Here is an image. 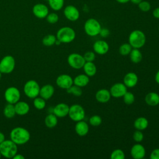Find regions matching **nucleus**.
Instances as JSON below:
<instances>
[{
  "mask_svg": "<svg viewBox=\"0 0 159 159\" xmlns=\"http://www.w3.org/2000/svg\"><path fill=\"white\" fill-rule=\"evenodd\" d=\"M32 13L39 19L46 18L47 16L49 13L48 7L44 4L37 3L33 6Z\"/></svg>",
  "mask_w": 159,
  "mask_h": 159,
  "instance_id": "obj_14",
  "label": "nucleus"
},
{
  "mask_svg": "<svg viewBox=\"0 0 159 159\" xmlns=\"http://www.w3.org/2000/svg\"><path fill=\"white\" fill-rule=\"evenodd\" d=\"M84 74L89 77L94 76L97 72V68L93 61H86L83 66Z\"/></svg>",
  "mask_w": 159,
  "mask_h": 159,
  "instance_id": "obj_25",
  "label": "nucleus"
},
{
  "mask_svg": "<svg viewBox=\"0 0 159 159\" xmlns=\"http://www.w3.org/2000/svg\"><path fill=\"white\" fill-rule=\"evenodd\" d=\"M1 157V152H0V158Z\"/></svg>",
  "mask_w": 159,
  "mask_h": 159,
  "instance_id": "obj_51",
  "label": "nucleus"
},
{
  "mask_svg": "<svg viewBox=\"0 0 159 159\" xmlns=\"http://www.w3.org/2000/svg\"><path fill=\"white\" fill-rule=\"evenodd\" d=\"M68 65L74 69H81L83 68L86 61L83 55L78 53H72L67 58Z\"/></svg>",
  "mask_w": 159,
  "mask_h": 159,
  "instance_id": "obj_9",
  "label": "nucleus"
},
{
  "mask_svg": "<svg viewBox=\"0 0 159 159\" xmlns=\"http://www.w3.org/2000/svg\"><path fill=\"white\" fill-rule=\"evenodd\" d=\"M158 63H159V60H158Z\"/></svg>",
  "mask_w": 159,
  "mask_h": 159,
  "instance_id": "obj_53",
  "label": "nucleus"
},
{
  "mask_svg": "<svg viewBox=\"0 0 159 159\" xmlns=\"http://www.w3.org/2000/svg\"><path fill=\"white\" fill-rule=\"evenodd\" d=\"M66 90L68 94H72V95H73L75 96H77V97L81 96L83 93L81 88H80L76 85H75V84H73L72 86H71L69 88H68Z\"/></svg>",
  "mask_w": 159,
  "mask_h": 159,
  "instance_id": "obj_32",
  "label": "nucleus"
},
{
  "mask_svg": "<svg viewBox=\"0 0 159 159\" xmlns=\"http://www.w3.org/2000/svg\"><path fill=\"white\" fill-rule=\"evenodd\" d=\"M138 76L134 72L126 73L123 79V83L127 88H134L138 83Z\"/></svg>",
  "mask_w": 159,
  "mask_h": 159,
  "instance_id": "obj_18",
  "label": "nucleus"
},
{
  "mask_svg": "<svg viewBox=\"0 0 159 159\" xmlns=\"http://www.w3.org/2000/svg\"><path fill=\"white\" fill-rule=\"evenodd\" d=\"M146 42V36L140 30H134L129 35V43L132 48H140Z\"/></svg>",
  "mask_w": 159,
  "mask_h": 159,
  "instance_id": "obj_2",
  "label": "nucleus"
},
{
  "mask_svg": "<svg viewBox=\"0 0 159 159\" xmlns=\"http://www.w3.org/2000/svg\"><path fill=\"white\" fill-rule=\"evenodd\" d=\"M148 121L145 117H139L137 118L134 122V126L136 130H143L147 128Z\"/></svg>",
  "mask_w": 159,
  "mask_h": 159,
  "instance_id": "obj_26",
  "label": "nucleus"
},
{
  "mask_svg": "<svg viewBox=\"0 0 159 159\" xmlns=\"http://www.w3.org/2000/svg\"><path fill=\"white\" fill-rule=\"evenodd\" d=\"M122 98L124 103L127 105H131L135 101V96L132 92L130 91H127Z\"/></svg>",
  "mask_w": 159,
  "mask_h": 159,
  "instance_id": "obj_35",
  "label": "nucleus"
},
{
  "mask_svg": "<svg viewBox=\"0 0 159 159\" xmlns=\"http://www.w3.org/2000/svg\"><path fill=\"white\" fill-rule=\"evenodd\" d=\"M63 14L66 19L71 22H75L78 20L80 16L79 10L73 5L66 6L64 8Z\"/></svg>",
  "mask_w": 159,
  "mask_h": 159,
  "instance_id": "obj_11",
  "label": "nucleus"
},
{
  "mask_svg": "<svg viewBox=\"0 0 159 159\" xmlns=\"http://www.w3.org/2000/svg\"><path fill=\"white\" fill-rule=\"evenodd\" d=\"M89 82V77L86 74H80L75 76L73 79V84L80 88L84 87L88 84Z\"/></svg>",
  "mask_w": 159,
  "mask_h": 159,
  "instance_id": "obj_24",
  "label": "nucleus"
},
{
  "mask_svg": "<svg viewBox=\"0 0 159 159\" xmlns=\"http://www.w3.org/2000/svg\"><path fill=\"white\" fill-rule=\"evenodd\" d=\"M68 116L75 122L83 120L85 117V111L84 108L78 104H75L70 106Z\"/></svg>",
  "mask_w": 159,
  "mask_h": 159,
  "instance_id": "obj_7",
  "label": "nucleus"
},
{
  "mask_svg": "<svg viewBox=\"0 0 159 159\" xmlns=\"http://www.w3.org/2000/svg\"><path fill=\"white\" fill-rule=\"evenodd\" d=\"M111 98L109 90L106 89H100L95 94V98L97 101L101 103L107 102Z\"/></svg>",
  "mask_w": 159,
  "mask_h": 159,
  "instance_id": "obj_21",
  "label": "nucleus"
},
{
  "mask_svg": "<svg viewBox=\"0 0 159 159\" xmlns=\"http://www.w3.org/2000/svg\"><path fill=\"white\" fill-rule=\"evenodd\" d=\"M155 81L159 84V70L157 71V72L155 74Z\"/></svg>",
  "mask_w": 159,
  "mask_h": 159,
  "instance_id": "obj_47",
  "label": "nucleus"
},
{
  "mask_svg": "<svg viewBox=\"0 0 159 159\" xmlns=\"http://www.w3.org/2000/svg\"><path fill=\"white\" fill-rule=\"evenodd\" d=\"M15 65L14 58L11 55H6L0 61V72L5 74L11 73L14 70Z\"/></svg>",
  "mask_w": 159,
  "mask_h": 159,
  "instance_id": "obj_8",
  "label": "nucleus"
},
{
  "mask_svg": "<svg viewBox=\"0 0 159 159\" xmlns=\"http://www.w3.org/2000/svg\"><path fill=\"white\" fill-rule=\"evenodd\" d=\"M45 125L48 128H53L55 127L58 123V119L57 117L53 114H48L44 120Z\"/></svg>",
  "mask_w": 159,
  "mask_h": 159,
  "instance_id": "obj_28",
  "label": "nucleus"
},
{
  "mask_svg": "<svg viewBox=\"0 0 159 159\" xmlns=\"http://www.w3.org/2000/svg\"><path fill=\"white\" fill-rule=\"evenodd\" d=\"M116 1L120 4H126L130 1V0H116Z\"/></svg>",
  "mask_w": 159,
  "mask_h": 159,
  "instance_id": "obj_48",
  "label": "nucleus"
},
{
  "mask_svg": "<svg viewBox=\"0 0 159 159\" xmlns=\"http://www.w3.org/2000/svg\"><path fill=\"white\" fill-rule=\"evenodd\" d=\"M138 7L141 11L143 12H147L150 10L151 4L148 1L143 0L138 4Z\"/></svg>",
  "mask_w": 159,
  "mask_h": 159,
  "instance_id": "obj_38",
  "label": "nucleus"
},
{
  "mask_svg": "<svg viewBox=\"0 0 159 159\" xmlns=\"http://www.w3.org/2000/svg\"><path fill=\"white\" fill-rule=\"evenodd\" d=\"M1 73L0 72V79H1Z\"/></svg>",
  "mask_w": 159,
  "mask_h": 159,
  "instance_id": "obj_50",
  "label": "nucleus"
},
{
  "mask_svg": "<svg viewBox=\"0 0 159 159\" xmlns=\"http://www.w3.org/2000/svg\"><path fill=\"white\" fill-rule=\"evenodd\" d=\"M93 48L95 53L103 55L108 52L109 46L107 42L102 40H99L93 43Z\"/></svg>",
  "mask_w": 159,
  "mask_h": 159,
  "instance_id": "obj_15",
  "label": "nucleus"
},
{
  "mask_svg": "<svg viewBox=\"0 0 159 159\" xmlns=\"http://www.w3.org/2000/svg\"><path fill=\"white\" fill-rule=\"evenodd\" d=\"M129 55L134 63H138L142 60V53L139 48H132Z\"/></svg>",
  "mask_w": 159,
  "mask_h": 159,
  "instance_id": "obj_27",
  "label": "nucleus"
},
{
  "mask_svg": "<svg viewBox=\"0 0 159 159\" xmlns=\"http://www.w3.org/2000/svg\"><path fill=\"white\" fill-rule=\"evenodd\" d=\"M14 107L16 114L19 116H24L27 114L30 110L29 105L24 101H19L15 104Z\"/></svg>",
  "mask_w": 159,
  "mask_h": 159,
  "instance_id": "obj_22",
  "label": "nucleus"
},
{
  "mask_svg": "<svg viewBox=\"0 0 159 159\" xmlns=\"http://www.w3.org/2000/svg\"><path fill=\"white\" fill-rule=\"evenodd\" d=\"M6 139H5V135H4V134L2 133V132H0V143H2L3 141H4Z\"/></svg>",
  "mask_w": 159,
  "mask_h": 159,
  "instance_id": "obj_46",
  "label": "nucleus"
},
{
  "mask_svg": "<svg viewBox=\"0 0 159 159\" xmlns=\"http://www.w3.org/2000/svg\"><path fill=\"white\" fill-rule=\"evenodd\" d=\"M48 5L50 7L55 11H58L61 10L64 6V0H48Z\"/></svg>",
  "mask_w": 159,
  "mask_h": 159,
  "instance_id": "obj_30",
  "label": "nucleus"
},
{
  "mask_svg": "<svg viewBox=\"0 0 159 159\" xmlns=\"http://www.w3.org/2000/svg\"><path fill=\"white\" fill-rule=\"evenodd\" d=\"M40 89L39 83L34 80H30L25 83L24 92L28 98L34 99L39 95Z\"/></svg>",
  "mask_w": 159,
  "mask_h": 159,
  "instance_id": "obj_6",
  "label": "nucleus"
},
{
  "mask_svg": "<svg viewBox=\"0 0 159 159\" xmlns=\"http://www.w3.org/2000/svg\"><path fill=\"white\" fill-rule=\"evenodd\" d=\"M4 98L7 103L15 104L20 98V91L14 86L9 87L4 92Z\"/></svg>",
  "mask_w": 159,
  "mask_h": 159,
  "instance_id": "obj_10",
  "label": "nucleus"
},
{
  "mask_svg": "<svg viewBox=\"0 0 159 159\" xmlns=\"http://www.w3.org/2000/svg\"><path fill=\"white\" fill-rule=\"evenodd\" d=\"M109 91L112 97L119 98L122 97L127 91V88L123 83H116L111 87Z\"/></svg>",
  "mask_w": 159,
  "mask_h": 159,
  "instance_id": "obj_13",
  "label": "nucleus"
},
{
  "mask_svg": "<svg viewBox=\"0 0 159 159\" xmlns=\"http://www.w3.org/2000/svg\"><path fill=\"white\" fill-rule=\"evenodd\" d=\"M56 37L61 43H68L75 40L76 32L75 30L70 27H62L58 30Z\"/></svg>",
  "mask_w": 159,
  "mask_h": 159,
  "instance_id": "obj_3",
  "label": "nucleus"
},
{
  "mask_svg": "<svg viewBox=\"0 0 159 159\" xmlns=\"http://www.w3.org/2000/svg\"><path fill=\"white\" fill-rule=\"evenodd\" d=\"M55 92L54 87L50 84H47L43 85L40 89L39 95L41 98L45 100H47L52 97Z\"/></svg>",
  "mask_w": 159,
  "mask_h": 159,
  "instance_id": "obj_20",
  "label": "nucleus"
},
{
  "mask_svg": "<svg viewBox=\"0 0 159 159\" xmlns=\"http://www.w3.org/2000/svg\"><path fill=\"white\" fill-rule=\"evenodd\" d=\"M132 47L129 43H122L119 48V52L122 56L129 55L130 53Z\"/></svg>",
  "mask_w": 159,
  "mask_h": 159,
  "instance_id": "obj_33",
  "label": "nucleus"
},
{
  "mask_svg": "<svg viewBox=\"0 0 159 159\" xmlns=\"http://www.w3.org/2000/svg\"><path fill=\"white\" fill-rule=\"evenodd\" d=\"M83 56L86 61H94L96 58L95 53L91 51L86 52Z\"/></svg>",
  "mask_w": 159,
  "mask_h": 159,
  "instance_id": "obj_41",
  "label": "nucleus"
},
{
  "mask_svg": "<svg viewBox=\"0 0 159 159\" xmlns=\"http://www.w3.org/2000/svg\"><path fill=\"white\" fill-rule=\"evenodd\" d=\"M101 28L100 22L94 18H89L84 24V30L90 37H95L99 35Z\"/></svg>",
  "mask_w": 159,
  "mask_h": 159,
  "instance_id": "obj_5",
  "label": "nucleus"
},
{
  "mask_svg": "<svg viewBox=\"0 0 159 159\" xmlns=\"http://www.w3.org/2000/svg\"><path fill=\"white\" fill-rule=\"evenodd\" d=\"M152 15L155 18L159 19V7H157L153 10Z\"/></svg>",
  "mask_w": 159,
  "mask_h": 159,
  "instance_id": "obj_44",
  "label": "nucleus"
},
{
  "mask_svg": "<svg viewBox=\"0 0 159 159\" xmlns=\"http://www.w3.org/2000/svg\"><path fill=\"white\" fill-rule=\"evenodd\" d=\"M110 158L111 159H124L125 153L124 151L122 150L121 149H115L111 153Z\"/></svg>",
  "mask_w": 159,
  "mask_h": 159,
  "instance_id": "obj_36",
  "label": "nucleus"
},
{
  "mask_svg": "<svg viewBox=\"0 0 159 159\" xmlns=\"http://www.w3.org/2000/svg\"><path fill=\"white\" fill-rule=\"evenodd\" d=\"M24 158L25 157L22 154L16 153L12 158H14V159H24Z\"/></svg>",
  "mask_w": 159,
  "mask_h": 159,
  "instance_id": "obj_45",
  "label": "nucleus"
},
{
  "mask_svg": "<svg viewBox=\"0 0 159 159\" xmlns=\"http://www.w3.org/2000/svg\"><path fill=\"white\" fill-rule=\"evenodd\" d=\"M89 129L88 124L83 120L76 122L75 126V130L76 134L81 137L86 135L89 132Z\"/></svg>",
  "mask_w": 159,
  "mask_h": 159,
  "instance_id": "obj_19",
  "label": "nucleus"
},
{
  "mask_svg": "<svg viewBox=\"0 0 159 159\" xmlns=\"http://www.w3.org/2000/svg\"><path fill=\"white\" fill-rule=\"evenodd\" d=\"M10 138L17 145H24L30 140V134L26 129L22 127H17L11 131Z\"/></svg>",
  "mask_w": 159,
  "mask_h": 159,
  "instance_id": "obj_1",
  "label": "nucleus"
},
{
  "mask_svg": "<svg viewBox=\"0 0 159 159\" xmlns=\"http://www.w3.org/2000/svg\"><path fill=\"white\" fill-rule=\"evenodd\" d=\"M158 31H159V26H158Z\"/></svg>",
  "mask_w": 159,
  "mask_h": 159,
  "instance_id": "obj_52",
  "label": "nucleus"
},
{
  "mask_svg": "<svg viewBox=\"0 0 159 159\" xmlns=\"http://www.w3.org/2000/svg\"><path fill=\"white\" fill-rule=\"evenodd\" d=\"M142 1H143V0H130V1L132 2V3H133V4H139Z\"/></svg>",
  "mask_w": 159,
  "mask_h": 159,
  "instance_id": "obj_49",
  "label": "nucleus"
},
{
  "mask_svg": "<svg viewBox=\"0 0 159 159\" xmlns=\"http://www.w3.org/2000/svg\"><path fill=\"white\" fill-rule=\"evenodd\" d=\"M3 114L4 116L7 118L11 119L14 117L16 114L14 105L10 103L6 104L3 109Z\"/></svg>",
  "mask_w": 159,
  "mask_h": 159,
  "instance_id": "obj_29",
  "label": "nucleus"
},
{
  "mask_svg": "<svg viewBox=\"0 0 159 159\" xmlns=\"http://www.w3.org/2000/svg\"><path fill=\"white\" fill-rule=\"evenodd\" d=\"M145 101L150 106H156L159 104V94L155 92H150L145 96Z\"/></svg>",
  "mask_w": 159,
  "mask_h": 159,
  "instance_id": "obj_23",
  "label": "nucleus"
},
{
  "mask_svg": "<svg viewBox=\"0 0 159 159\" xmlns=\"http://www.w3.org/2000/svg\"><path fill=\"white\" fill-rule=\"evenodd\" d=\"M102 118L101 116L98 115H94L92 116L89 119V123L91 125L94 126V127H97L99 126L102 123Z\"/></svg>",
  "mask_w": 159,
  "mask_h": 159,
  "instance_id": "obj_37",
  "label": "nucleus"
},
{
  "mask_svg": "<svg viewBox=\"0 0 159 159\" xmlns=\"http://www.w3.org/2000/svg\"><path fill=\"white\" fill-rule=\"evenodd\" d=\"M33 104H34V107L38 110L43 109L45 107V105H46L45 100L41 97L35 98L34 99V101H33Z\"/></svg>",
  "mask_w": 159,
  "mask_h": 159,
  "instance_id": "obj_34",
  "label": "nucleus"
},
{
  "mask_svg": "<svg viewBox=\"0 0 159 159\" xmlns=\"http://www.w3.org/2000/svg\"><path fill=\"white\" fill-rule=\"evenodd\" d=\"M56 84L59 88L67 89L73 84V79L69 75L61 74L57 78Z\"/></svg>",
  "mask_w": 159,
  "mask_h": 159,
  "instance_id": "obj_12",
  "label": "nucleus"
},
{
  "mask_svg": "<svg viewBox=\"0 0 159 159\" xmlns=\"http://www.w3.org/2000/svg\"><path fill=\"white\" fill-rule=\"evenodd\" d=\"M99 35H100V36L102 37V38H106L110 35V31L107 28L102 27L101 30H100V32H99Z\"/></svg>",
  "mask_w": 159,
  "mask_h": 159,
  "instance_id": "obj_42",
  "label": "nucleus"
},
{
  "mask_svg": "<svg viewBox=\"0 0 159 159\" xmlns=\"http://www.w3.org/2000/svg\"><path fill=\"white\" fill-rule=\"evenodd\" d=\"M57 37L53 34H48L45 35L42 39V43L45 46L51 47L55 44Z\"/></svg>",
  "mask_w": 159,
  "mask_h": 159,
  "instance_id": "obj_31",
  "label": "nucleus"
},
{
  "mask_svg": "<svg viewBox=\"0 0 159 159\" xmlns=\"http://www.w3.org/2000/svg\"><path fill=\"white\" fill-rule=\"evenodd\" d=\"M143 134L142 130H136L133 134V139L137 143H140L143 139Z\"/></svg>",
  "mask_w": 159,
  "mask_h": 159,
  "instance_id": "obj_40",
  "label": "nucleus"
},
{
  "mask_svg": "<svg viewBox=\"0 0 159 159\" xmlns=\"http://www.w3.org/2000/svg\"><path fill=\"white\" fill-rule=\"evenodd\" d=\"M150 159H159V148H155L152 150L150 155Z\"/></svg>",
  "mask_w": 159,
  "mask_h": 159,
  "instance_id": "obj_43",
  "label": "nucleus"
},
{
  "mask_svg": "<svg viewBox=\"0 0 159 159\" xmlns=\"http://www.w3.org/2000/svg\"><path fill=\"white\" fill-rule=\"evenodd\" d=\"M46 20L49 24H53L57 23L58 21L59 17L57 13L51 12L48 14V15L46 17Z\"/></svg>",
  "mask_w": 159,
  "mask_h": 159,
  "instance_id": "obj_39",
  "label": "nucleus"
},
{
  "mask_svg": "<svg viewBox=\"0 0 159 159\" xmlns=\"http://www.w3.org/2000/svg\"><path fill=\"white\" fill-rule=\"evenodd\" d=\"M17 145L11 140H5L0 143L1 156L7 158H12L17 152Z\"/></svg>",
  "mask_w": 159,
  "mask_h": 159,
  "instance_id": "obj_4",
  "label": "nucleus"
},
{
  "mask_svg": "<svg viewBox=\"0 0 159 159\" xmlns=\"http://www.w3.org/2000/svg\"><path fill=\"white\" fill-rule=\"evenodd\" d=\"M70 106L66 103L61 102L57 104L53 109V113L57 117H64L68 116Z\"/></svg>",
  "mask_w": 159,
  "mask_h": 159,
  "instance_id": "obj_17",
  "label": "nucleus"
},
{
  "mask_svg": "<svg viewBox=\"0 0 159 159\" xmlns=\"http://www.w3.org/2000/svg\"><path fill=\"white\" fill-rule=\"evenodd\" d=\"M146 150L145 147L139 143L134 144L130 149V155L134 159H142L145 157Z\"/></svg>",
  "mask_w": 159,
  "mask_h": 159,
  "instance_id": "obj_16",
  "label": "nucleus"
}]
</instances>
